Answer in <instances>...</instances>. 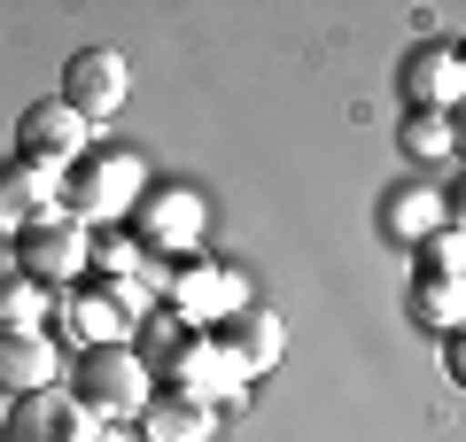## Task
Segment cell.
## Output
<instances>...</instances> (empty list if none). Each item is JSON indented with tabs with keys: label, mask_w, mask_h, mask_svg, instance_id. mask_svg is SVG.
<instances>
[{
	"label": "cell",
	"mask_w": 466,
	"mask_h": 442,
	"mask_svg": "<svg viewBox=\"0 0 466 442\" xmlns=\"http://www.w3.org/2000/svg\"><path fill=\"white\" fill-rule=\"evenodd\" d=\"M70 404L94 411L101 427L125 419V411H140V404H148V357H140V349H125V342L86 349L78 373H70Z\"/></svg>",
	"instance_id": "obj_1"
},
{
	"label": "cell",
	"mask_w": 466,
	"mask_h": 442,
	"mask_svg": "<svg viewBox=\"0 0 466 442\" xmlns=\"http://www.w3.org/2000/svg\"><path fill=\"white\" fill-rule=\"evenodd\" d=\"M70 195V210L78 217H116L125 202L148 195V179H140V156H125V147H101V156H78L70 164V179H55Z\"/></svg>",
	"instance_id": "obj_2"
},
{
	"label": "cell",
	"mask_w": 466,
	"mask_h": 442,
	"mask_svg": "<svg viewBox=\"0 0 466 442\" xmlns=\"http://www.w3.org/2000/svg\"><path fill=\"white\" fill-rule=\"evenodd\" d=\"M125 85H133V70H125L116 47H78L70 70H63V109L94 132V125H109V116L125 109Z\"/></svg>",
	"instance_id": "obj_3"
},
{
	"label": "cell",
	"mask_w": 466,
	"mask_h": 442,
	"mask_svg": "<svg viewBox=\"0 0 466 442\" xmlns=\"http://www.w3.org/2000/svg\"><path fill=\"white\" fill-rule=\"evenodd\" d=\"M0 442H101V419H94V411H78L70 396L39 388V396H16V404H8Z\"/></svg>",
	"instance_id": "obj_4"
},
{
	"label": "cell",
	"mask_w": 466,
	"mask_h": 442,
	"mask_svg": "<svg viewBox=\"0 0 466 442\" xmlns=\"http://www.w3.org/2000/svg\"><path fill=\"white\" fill-rule=\"evenodd\" d=\"M133 311H140V287L133 279H109V287H86V295L63 303V334L86 342V349H109V342H125Z\"/></svg>",
	"instance_id": "obj_5"
},
{
	"label": "cell",
	"mask_w": 466,
	"mask_h": 442,
	"mask_svg": "<svg viewBox=\"0 0 466 442\" xmlns=\"http://www.w3.org/2000/svg\"><path fill=\"white\" fill-rule=\"evenodd\" d=\"M86 241H94V233H78V217H47V226H32L16 241V264L39 287H63V279L86 272Z\"/></svg>",
	"instance_id": "obj_6"
},
{
	"label": "cell",
	"mask_w": 466,
	"mask_h": 442,
	"mask_svg": "<svg viewBox=\"0 0 466 442\" xmlns=\"http://www.w3.org/2000/svg\"><path fill=\"white\" fill-rule=\"evenodd\" d=\"M218 435V404L195 388H148V404H140V442H210Z\"/></svg>",
	"instance_id": "obj_7"
},
{
	"label": "cell",
	"mask_w": 466,
	"mask_h": 442,
	"mask_svg": "<svg viewBox=\"0 0 466 442\" xmlns=\"http://www.w3.org/2000/svg\"><path fill=\"white\" fill-rule=\"evenodd\" d=\"M16 156L39 164V171H70L86 156V125L63 109V101H39V109H24V125H16Z\"/></svg>",
	"instance_id": "obj_8"
},
{
	"label": "cell",
	"mask_w": 466,
	"mask_h": 442,
	"mask_svg": "<svg viewBox=\"0 0 466 442\" xmlns=\"http://www.w3.org/2000/svg\"><path fill=\"white\" fill-rule=\"evenodd\" d=\"M397 85H404L412 109L451 116V101H459V85H466V63H459V47H412L404 70H397Z\"/></svg>",
	"instance_id": "obj_9"
},
{
	"label": "cell",
	"mask_w": 466,
	"mask_h": 442,
	"mask_svg": "<svg viewBox=\"0 0 466 442\" xmlns=\"http://www.w3.org/2000/svg\"><path fill=\"white\" fill-rule=\"evenodd\" d=\"M55 217V171L39 164H8L0 171V241H24L32 226Z\"/></svg>",
	"instance_id": "obj_10"
},
{
	"label": "cell",
	"mask_w": 466,
	"mask_h": 442,
	"mask_svg": "<svg viewBox=\"0 0 466 442\" xmlns=\"http://www.w3.org/2000/svg\"><path fill=\"white\" fill-rule=\"evenodd\" d=\"M210 342L226 349L233 373H257V365H280V318L257 311V303H241V311H226L210 326Z\"/></svg>",
	"instance_id": "obj_11"
},
{
	"label": "cell",
	"mask_w": 466,
	"mask_h": 442,
	"mask_svg": "<svg viewBox=\"0 0 466 442\" xmlns=\"http://www.w3.org/2000/svg\"><path fill=\"white\" fill-rule=\"evenodd\" d=\"M55 342L39 326H0V396H8V404H16V396H39L55 380Z\"/></svg>",
	"instance_id": "obj_12"
},
{
	"label": "cell",
	"mask_w": 466,
	"mask_h": 442,
	"mask_svg": "<svg viewBox=\"0 0 466 442\" xmlns=\"http://www.w3.org/2000/svg\"><path fill=\"white\" fill-rule=\"evenodd\" d=\"M171 303H179L187 326H218L226 311H241V279L218 272V264H187L179 287H171Z\"/></svg>",
	"instance_id": "obj_13"
},
{
	"label": "cell",
	"mask_w": 466,
	"mask_h": 442,
	"mask_svg": "<svg viewBox=\"0 0 466 442\" xmlns=\"http://www.w3.org/2000/svg\"><path fill=\"white\" fill-rule=\"evenodd\" d=\"M140 233H148V248H195V233H202V202H195V195H148Z\"/></svg>",
	"instance_id": "obj_14"
},
{
	"label": "cell",
	"mask_w": 466,
	"mask_h": 442,
	"mask_svg": "<svg viewBox=\"0 0 466 442\" xmlns=\"http://www.w3.org/2000/svg\"><path fill=\"white\" fill-rule=\"evenodd\" d=\"M412 318H420L428 334H459V279L412 272Z\"/></svg>",
	"instance_id": "obj_15"
},
{
	"label": "cell",
	"mask_w": 466,
	"mask_h": 442,
	"mask_svg": "<svg viewBox=\"0 0 466 442\" xmlns=\"http://www.w3.org/2000/svg\"><path fill=\"white\" fill-rule=\"evenodd\" d=\"M381 226L397 233V241H420V233H435L443 217H435V195H428V186H397V195L381 202Z\"/></svg>",
	"instance_id": "obj_16"
},
{
	"label": "cell",
	"mask_w": 466,
	"mask_h": 442,
	"mask_svg": "<svg viewBox=\"0 0 466 442\" xmlns=\"http://www.w3.org/2000/svg\"><path fill=\"white\" fill-rule=\"evenodd\" d=\"M451 147H459V125H451V116H428V109L404 116V156L435 164V156H451Z\"/></svg>",
	"instance_id": "obj_17"
},
{
	"label": "cell",
	"mask_w": 466,
	"mask_h": 442,
	"mask_svg": "<svg viewBox=\"0 0 466 442\" xmlns=\"http://www.w3.org/2000/svg\"><path fill=\"white\" fill-rule=\"evenodd\" d=\"M459 264H466V233H459V217H451V226H435V233H420V272L459 279Z\"/></svg>",
	"instance_id": "obj_18"
},
{
	"label": "cell",
	"mask_w": 466,
	"mask_h": 442,
	"mask_svg": "<svg viewBox=\"0 0 466 442\" xmlns=\"http://www.w3.org/2000/svg\"><path fill=\"white\" fill-rule=\"evenodd\" d=\"M47 318V287L39 279H8L0 287V326H39Z\"/></svg>",
	"instance_id": "obj_19"
}]
</instances>
